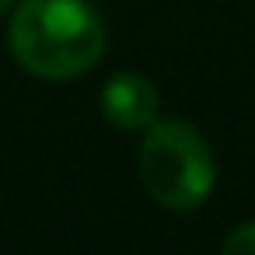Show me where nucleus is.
<instances>
[{
	"label": "nucleus",
	"instance_id": "1",
	"mask_svg": "<svg viewBox=\"0 0 255 255\" xmlns=\"http://www.w3.org/2000/svg\"><path fill=\"white\" fill-rule=\"evenodd\" d=\"M11 56L42 81H74L105 53V25L88 0H21L7 28Z\"/></svg>",
	"mask_w": 255,
	"mask_h": 255
},
{
	"label": "nucleus",
	"instance_id": "2",
	"mask_svg": "<svg viewBox=\"0 0 255 255\" xmlns=\"http://www.w3.org/2000/svg\"><path fill=\"white\" fill-rule=\"evenodd\" d=\"M136 164L150 199L175 213L199 210L217 185V161L206 136L175 116H157L143 129Z\"/></svg>",
	"mask_w": 255,
	"mask_h": 255
},
{
	"label": "nucleus",
	"instance_id": "3",
	"mask_svg": "<svg viewBox=\"0 0 255 255\" xmlns=\"http://www.w3.org/2000/svg\"><path fill=\"white\" fill-rule=\"evenodd\" d=\"M98 109H102V116L116 129L143 133L161 116V98H157V88H154L150 77L133 74V70H123V74H112L102 84Z\"/></svg>",
	"mask_w": 255,
	"mask_h": 255
},
{
	"label": "nucleus",
	"instance_id": "4",
	"mask_svg": "<svg viewBox=\"0 0 255 255\" xmlns=\"http://www.w3.org/2000/svg\"><path fill=\"white\" fill-rule=\"evenodd\" d=\"M220 252H224V255H255V220L238 224V227L224 238Z\"/></svg>",
	"mask_w": 255,
	"mask_h": 255
},
{
	"label": "nucleus",
	"instance_id": "5",
	"mask_svg": "<svg viewBox=\"0 0 255 255\" xmlns=\"http://www.w3.org/2000/svg\"><path fill=\"white\" fill-rule=\"evenodd\" d=\"M11 7H14V0H0V14H7Z\"/></svg>",
	"mask_w": 255,
	"mask_h": 255
}]
</instances>
